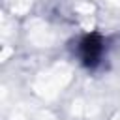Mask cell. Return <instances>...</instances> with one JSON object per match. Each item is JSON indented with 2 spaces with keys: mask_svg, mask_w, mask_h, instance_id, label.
<instances>
[{
  "mask_svg": "<svg viewBox=\"0 0 120 120\" xmlns=\"http://www.w3.org/2000/svg\"><path fill=\"white\" fill-rule=\"evenodd\" d=\"M101 51H103V41L98 34L86 36L81 41V58L84 66H96L101 56Z\"/></svg>",
  "mask_w": 120,
  "mask_h": 120,
  "instance_id": "cell-1",
  "label": "cell"
}]
</instances>
